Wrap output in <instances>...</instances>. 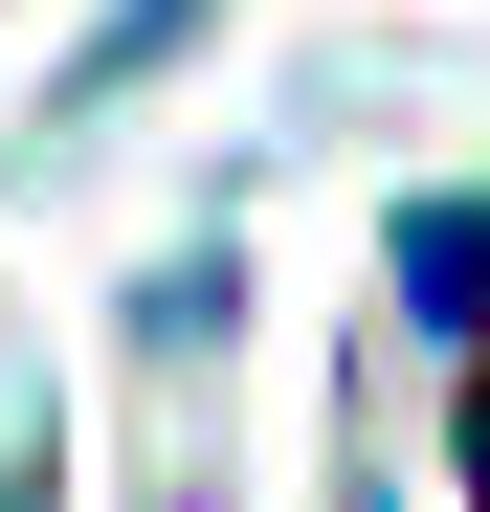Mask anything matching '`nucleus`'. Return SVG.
<instances>
[{
	"label": "nucleus",
	"instance_id": "nucleus-1",
	"mask_svg": "<svg viewBox=\"0 0 490 512\" xmlns=\"http://www.w3.org/2000/svg\"><path fill=\"white\" fill-rule=\"evenodd\" d=\"M401 312H424V334H490V201H401Z\"/></svg>",
	"mask_w": 490,
	"mask_h": 512
},
{
	"label": "nucleus",
	"instance_id": "nucleus-2",
	"mask_svg": "<svg viewBox=\"0 0 490 512\" xmlns=\"http://www.w3.org/2000/svg\"><path fill=\"white\" fill-rule=\"evenodd\" d=\"M468 490H490V379H468Z\"/></svg>",
	"mask_w": 490,
	"mask_h": 512
}]
</instances>
